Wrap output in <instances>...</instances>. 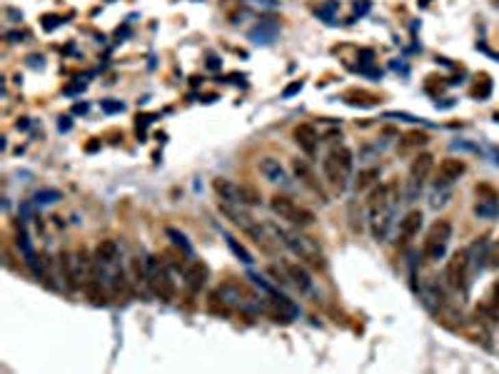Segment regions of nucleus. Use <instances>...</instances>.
I'll list each match as a JSON object with an SVG mask.
<instances>
[{"instance_id": "obj_1", "label": "nucleus", "mask_w": 499, "mask_h": 374, "mask_svg": "<svg viewBox=\"0 0 499 374\" xmlns=\"http://www.w3.org/2000/svg\"><path fill=\"white\" fill-rule=\"evenodd\" d=\"M394 190L397 185H385V187H377L370 198V227H372L374 240L382 242L389 232V225H392V212L397 205V198H394Z\"/></svg>"}, {"instance_id": "obj_2", "label": "nucleus", "mask_w": 499, "mask_h": 374, "mask_svg": "<svg viewBox=\"0 0 499 374\" xmlns=\"http://www.w3.org/2000/svg\"><path fill=\"white\" fill-rule=\"evenodd\" d=\"M270 232H272L274 240L282 242L290 252L297 254L303 262H307L309 267H315V269L324 267V257L312 237H307V235H303V232H295V230H285V227H277V225H270Z\"/></svg>"}, {"instance_id": "obj_3", "label": "nucleus", "mask_w": 499, "mask_h": 374, "mask_svg": "<svg viewBox=\"0 0 499 374\" xmlns=\"http://www.w3.org/2000/svg\"><path fill=\"white\" fill-rule=\"evenodd\" d=\"M220 212L225 215V217L232 219V225H238L242 232L250 237V240H255V245L260 250H265V252H272V237H270V227H262L260 219H255L250 212L245 210L242 205H230V202H222L220 205Z\"/></svg>"}, {"instance_id": "obj_4", "label": "nucleus", "mask_w": 499, "mask_h": 374, "mask_svg": "<svg viewBox=\"0 0 499 374\" xmlns=\"http://www.w3.org/2000/svg\"><path fill=\"white\" fill-rule=\"evenodd\" d=\"M322 172L332 190L345 192L347 185H350V177H352V152L345 148V145L332 148L322 160Z\"/></svg>"}, {"instance_id": "obj_5", "label": "nucleus", "mask_w": 499, "mask_h": 374, "mask_svg": "<svg viewBox=\"0 0 499 374\" xmlns=\"http://www.w3.org/2000/svg\"><path fill=\"white\" fill-rule=\"evenodd\" d=\"M145 269H148V290L162 302L175 299V282L170 280L165 262L160 257H150V260H145Z\"/></svg>"}, {"instance_id": "obj_6", "label": "nucleus", "mask_w": 499, "mask_h": 374, "mask_svg": "<svg viewBox=\"0 0 499 374\" xmlns=\"http://www.w3.org/2000/svg\"><path fill=\"white\" fill-rule=\"evenodd\" d=\"M270 210H272V215H277L280 219L290 222V225L309 227L315 222V215H312L307 207H300L295 200L287 198V195H272V198H270Z\"/></svg>"}, {"instance_id": "obj_7", "label": "nucleus", "mask_w": 499, "mask_h": 374, "mask_svg": "<svg viewBox=\"0 0 499 374\" xmlns=\"http://www.w3.org/2000/svg\"><path fill=\"white\" fill-rule=\"evenodd\" d=\"M212 190L218 192V198L222 202H230V205H242V207L260 205V192L253 190V187H245V185L230 183L225 177H218L212 183Z\"/></svg>"}, {"instance_id": "obj_8", "label": "nucleus", "mask_w": 499, "mask_h": 374, "mask_svg": "<svg viewBox=\"0 0 499 374\" xmlns=\"http://www.w3.org/2000/svg\"><path fill=\"white\" fill-rule=\"evenodd\" d=\"M452 240V225L450 219H437L435 225L429 227L427 237L422 242V254L427 260H442L444 250Z\"/></svg>"}, {"instance_id": "obj_9", "label": "nucleus", "mask_w": 499, "mask_h": 374, "mask_svg": "<svg viewBox=\"0 0 499 374\" xmlns=\"http://www.w3.org/2000/svg\"><path fill=\"white\" fill-rule=\"evenodd\" d=\"M467 277H470V252L467 250H457L447 260V269H444V280L452 290H464L467 287Z\"/></svg>"}, {"instance_id": "obj_10", "label": "nucleus", "mask_w": 499, "mask_h": 374, "mask_svg": "<svg viewBox=\"0 0 499 374\" xmlns=\"http://www.w3.org/2000/svg\"><path fill=\"white\" fill-rule=\"evenodd\" d=\"M292 140L297 142V148L303 150L305 155H315L317 152V145H320V135L312 125L303 122V125H297L292 130Z\"/></svg>"}, {"instance_id": "obj_11", "label": "nucleus", "mask_w": 499, "mask_h": 374, "mask_svg": "<svg viewBox=\"0 0 499 374\" xmlns=\"http://www.w3.org/2000/svg\"><path fill=\"white\" fill-rule=\"evenodd\" d=\"M464 170H467L464 160H459V157H447V160L439 163V170H437V183H442V185L455 183V180H459V177L464 175Z\"/></svg>"}, {"instance_id": "obj_12", "label": "nucleus", "mask_w": 499, "mask_h": 374, "mask_svg": "<svg viewBox=\"0 0 499 374\" xmlns=\"http://www.w3.org/2000/svg\"><path fill=\"white\" fill-rule=\"evenodd\" d=\"M432 168H435V157L429 155V152H420L412 160V165H409V180L415 185H422L429 177V172H432Z\"/></svg>"}, {"instance_id": "obj_13", "label": "nucleus", "mask_w": 499, "mask_h": 374, "mask_svg": "<svg viewBox=\"0 0 499 374\" xmlns=\"http://www.w3.org/2000/svg\"><path fill=\"white\" fill-rule=\"evenodd\" d=\"M207 275H210V269H207V265L200 262V260L190 262V265L185 267V282H188L190 290H200V287H205Z\"/></svg>"}, {"instance_id": "obj_14", "label": "nucleus", "mask_w": 499, "mask_h": 374, "mask_svg": "<svg viewBox=\"0 0 499 374\" xmlns=\"http://www.w3.org/2000/svg\"><path fill=\"white\" fill-rule=\"evenodd\" d=\"M292 170H295V175L300 177V180H303V185H305V187H309V190H312V192H317V195H320V198L324 200V190H322V185L317 183L315 172H312V170H309V165L305 163V160H300V157H297V160H292Z\"/></svg>"}, {"instance_id": "obj_15", "label": "nucleus", "mask_w": 499, "mask_h": 374, "mask_svg": "<svg viewBox=\"0 0 499 374\" xmlns=\"http://www.w3.org/2000/svg\"><path fill=\"white\" fill-rule=\"evenodd\" d=\"M420 227H422V212H420V210L407 212V215H405V219L400 222V240L402 242L415 240L417 235H420Z\"/></svg>"}, {"instance_id": "obj_16", "label": "nucleus", "mask_w": 499, "mask_h": 374, "mask_svg": "<svg viewBox=\"0 0 499 374\" xmlns=\"http://www.w3.org/2000/svg\"><path fill=\"white\" fill-rule=\"evenodd\" d=\"M260 172L265 175V180H270V183H285V180H287L285 168H282L280 160H274V157H262Z\"/></svg>"}, {"instance_id": "obj_17", "label": "nucleus", "mask_w": 499, "mask_h": 374, "mask_svg": "<svg viewBox=\"0 0 499 374\" xmlns=\"http://www.w3.org/2000/svg\"><path fill=\"white\" fill-rule=\"evenodd\" d=\"M285 272H287L290 280H292V282H295L303 292H307L309 287H312V280H309L307 269L300 267L297 262H285Z\"/></svg>"}, {"instance_id": "obj_18", "label": "nucleus", "mask_w": 499, "mask_h": 374, "mask_svg": "<svg viewBox=\"0 0 499 374\" xmlns=\"http://www.w3.org/2000/svg\"><path fill=\"white\" fill-rule=\"evenodd\" d=\"M118 260V242L115 240H100L95 248V262L100 265H113Z\"/></svg>"}, {"instance_id": "obj_19", "label": "nucleus", "mask_w": 499, "mask_h": 374, "mask_svg": "<svg viewBox=\"0 0 499 374\" xmlns=\"http://www.w3.org/2000/svg\"><path fill=\"white\" fill-rule=\"evenodd\" d=\"M85 295H88V299H90L92 304H98V307H103V304L107 302V295L105 290H103V284H100V280H95V277H90L88 282L83 284Z\"/></svg>"}, {"instance_id": "obj_20", "label": "nucleus", "mask_w": 499, "mask_h": 374, "mask_svg": "<svg viewBox=\"0 0 499 374\" xmlns=\"http://www.w3.org/2000/svg\"><path fill=\"white\" fill-rule=\"evenodd\" d=\"M429 137H427V133H420V130H412V133H407L405 137H402V142H400V150L402 152H407V150H412V148H422L424 142H427Z\"/></svg>"}, {"instance_id": "obj_21", "label": "nucleus", "mask_w": 499, "mask_h": 374, "mask_svg": "<svg viewBox=\"0 0 499 374\" xmlns=\"http://www.w3.org/2000/svg\"><path fill=\"white\" fill-rule=\"evenodd\" d=\"M130 295H133V292H130V284H127L125 275L118 272V275H115V297H118V302H127Z\"/></svg>"}, {"instance_id": "obj_22", "label": "nucleus", "mask_w": 499, "mask_h": 374, "mask_svg": "<svg viewBox=\"0 0 499 374\" xmlns=\"http://www.w3.org/2000/svg\"><path fill=\"white\" fill-rule=\"evenodd\" d=\"M477 215H482V217H497L499 215V205H497V200L494 198H489V200H482L477 207Z\"/></svg>"}, {"instance_id": "obj_23", "label": "nucleus", "mask_w": 499, "mask_h": 374, "mask_svg": "<svg viewBox=\"0 0 499 374\" xmlns=\"http://www.w3.org/2000/svg\"><path fill=\"white\" fill-rule=\"evenodd\" d=\"M377 177H380V172H377V170H362V172H359V177H357V192H362V190H367V187H370V185L374 183V180H377Z\"/></svg>"}, {"instance_id": "obj_24", "label": "nucleus", "mask_w": 499, "mask_h": 374, "mask_svg": "<svg viewBox=\"0 0 499 374\" xmlns=\"http://www.w3.org/2000/svg\"><path fill=\"white\" fill-rule=\"evenodd\" d=\"M225 240H227V245H230V250H232V252L238 254V257H240V260H242V262H245V265H250V262H253V254L247 252V250L242 248V245H240V242L235 240V237H230V235H225Z\"/></svg>"}, {"instance_id": "obj_25", "label": "nucleus", "mask_w": 499, "mask_h": 374, "mask_svg": "<svg viewBox=\"0 0 499 374\" xmlns=\"http://www.w3.org/2000/svg\"><path fill=\"white\" fill-rule=\"evenodd\" d=\"M487 312H489L494 319L499 317V282L492 287V297H489V302H487Z\"/></svg>"}, {"instance_id": "obj_26", "label": "nucleus", "mask_w": 499, "mask_h": 374, "mask_svg": "<svg viewBox=\"0 0 499 374\" xmlns=\"http://www.w3.org/2000/svg\"><path fill=\"white\" fill-rule=\"evenodd\" d=\"M168 235H170V237H175V242H177V245H180V248L185 250V252H190V245H188V242H185V237H183V235H177L175 230H168Z\"/></svg>"}]
</instances>
